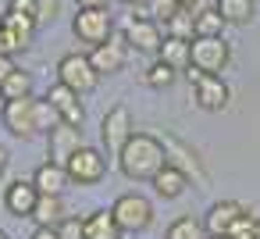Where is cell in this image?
I'll use <instances>...</instances> for the list:
<instances>
[{
  "mask_svg": "<svg viewBox=\"0 0 260 239\" xmlns=\"http://www.w3.org/2000/svg\"><path fill=\"white\" fill-rule=\"evenodd\" d=\"M29 239H61V235H57V228H36Z\"/></svg>",
  "mask_w": 260,
  "mask_h": 239,
  "instance_id": "74e56055",
  "label": "cell"
},
{
  "mask_svg": "<svg viewBox=\"0 0 260 239\" xmlns=\"http://www.w3.org/2000/svg\"><path fill=\"white\" fill-rule=\"evenodd\" d=\"M232 61V50L221 36H196L192 40V68L203 75H221Z\"/></svg>",
  "mask_w": 260,
  "mask_h": 239,
  "instance_id": "52a82bcc",
  "label": "cell"
},
{
  "mask_svg": "<svg viewBox=\"0 0 260 239\" xmlns=\"http://www.w3.org/2000/svg\"><path fill=\"white\" fill-rule=\"evenodd\" d=\"M207 239H228V235H207Z\"/></svg>",
  "mask_w": 260,
  "mask_h": 239,
  "instance_id": "7bdbcfd3",
  "label": "cell"
},
{
  "mask_svg": "<svg viewBox=\"0 0 260 239\" xmlns=\"http://www.w3.org/2000/svg\"><path fill=\"white\" fill-rule=\"evenodd\" d=\"M111 0H79V8H107Z\"/></svg>",
  "mask_w": 260,
  "mask_h": 239,
  "instance_id": "f35d334b",
  "label": "cell"
},
{
  "mask_svg": "<svg viewBox=\"0 0 260 239\" xmlns=\"http://www.w3.org/2000/svg\"><path fill=\"white\" fill-rule=\"evenodd\" d=\"M82 232H86V239H121V228L111 211H89L82 218Z\"/></svg>",
  "mask_w": 260,
  "mask_h": 239,
  "instance_id": "ffe728a7",
  "label": "cell"
},
{
  "mask_svg": "<svg viewBox=\"0 0 260 239\" xmlns=\"http://www.w3.org/2000/svg\"><path fill=\"white\" fill-rule=\"evenodd\" d=\"M0 93H4V100H22V97H32V75L15 68L4 82H0Z\"/></svg>",
  "mask_w": 260,
  "mask_h": 239,
  "instance_id": "d4e9b609",
  "label": "cell"
},
{
  "mask_svg": "<svg viewBox=\"0 0 260 239\" xmlns=\"http://www.w3.org/2000/svg\"><path fill=\"white\" fill-rule=\"evenodd\" d=\"M40 200V189L32 186V178H15L8 189H4V207L15 214V218H29L32 207Z\"/></svg>",
  "mask_w": 260,
  "mask_h": 239,
  "instance_id": "2e32d148",
  "label": "cell"
},
{
  "mask_svg": "<svg viewBox=\"0 0 260 239\" xmlns=\"http://www.w3.org/2000/svg\"><path fill=\"white\" fill-rule=\"evenodd\" d=\"M57 82L75 89L79 97H86V93H93L100 86V72L93 68V61L86 54H64L57 61Z\"/></svg>",
  "mask_w": 260,
  "mask_h": 239,
  "instance_id": "3957f363",
  "label": "cell"
},
{
  "mask_svg": "<svg viewBox=\"0 0 260 239\" xmlns=\"http://www.w3.org/2000/svg\"><path fill=\"white\" fill-rule=\"evenodd\" d=\"M185 189H189V178H185L175 164H164V168L153 175V193H157L160 200H178Z\"/></svg>",
  "mask_w": 260,
  "mask_h": 239,
  "instance_id": "d6986e66",
  "label": "cell"
},
{
  "mask_svg": "<svg viewBox=\"0 0 260 239\" xmlns=\"http://www.w3.org/2000/svg\"><path fill=\"white\" fill-rule=\"evenodd\" d=\"M157 61H164V65L175 68V72H189V68H192V40L164 36V47H160Z\"/></svg>",
  "mask_w": 260,
  "mask_h": 239,
  "instance_id": "ac0fdd59",
  "label": "cell"
},
{
  "mask_svg": "<svg viewBox=\"0 0 260 239\" xmlns=\"http://www.w3.org/2000/svg\"><path fill=\"white\" fill-rule=\"evenodd\" d=\"M29 218L36 221V228H57V225L68 218V214H64V200H61V196H40Z\"/></svg>",
  "mask_w": 260,
  "mask_h": 239,
  "instance_id": "44dd1931",
  "label": "cell"
},
{
  "mask_svg": "<svg viewBox=\"0 0 260 239\" xmlns=\"http://www.w3.org/2000/svg\"><path fill=\"white\" fill-rule=\"evenodd\" d=\"M253 232H256V218L246 211V214H242V218L228 228V239H253Z\"/></svg>",
  "mask_w": 260,
  "mask_h": 239,
  "instance_id": "4dcf8cb0",
  "label": "cell"
},
{
  "mask_svg": "<svg viewBox=\"0 0 260 239\" xmlns=\"http://www.w3.org/2000/svg\"><path fill=\"white\" fill-rule=\"evenodd\" d=\"M175 75H178L175 68H168L164 61H153V65L146 68V86H150V89H168V86L175 82Z\"/></svg>",
  "mask_w": 260,
  "mask_h": 239,
  "instance_id": "f1b7e54d",
  "label": "cell"
},
{
  "mask_svg": "<svg viewBox=\"0 0 260 239\" xmlns=\"http://www.w3.org/2000/svg\"><path fill=\"white\" fill-rule=\"evenodd\" d=\"M0 239H8V232H4V228H0Z\"/></svg>",
  "mask_w": 260,
  "mask_h": 239,
  "instance_id": "ee69618b",
  "label": "cell"
},
{
  "mask_svg": "<svg viewBox=\"0 0 260 239\" xmlns=\"http://www.w3.org/2000/svg\"><path fill=\"white\" fill-rule=\"evenodd\" d=\"M18 50H25V47H22L4 25H0V54H8V57H11V54H18Z\"/></svg>",
  "mask_w": 260,
  "mask_h": 239,
  "instance_id": "836d02e7",
  "label": "cell"
},
{
  "mask_svg": "<svg viewBox=\"0 0 260 239\" xmlns=\"http://www.w3.org/2000/svg\"><path fill=\"white\" fill-rule=\"evenodd\" d=\"M164 29H168V36H175V40H192V36H196V15H192L189 8H182Z\"/></svg>",
  "mask_w": 260,
  "mask_h": 239,
  "instance_id": "484cf974",
  "label": "cell"
},
{
  "mask_svg": "<svg viewBox=\"0 0 260 239\" xmlns=\"http://www.w3.org/2000/svg\"><path fill=\"white\" fill-rule=\"evenodd\" d=\"M164 239H207V228H203V221H200V218L182 214V218H175V221L168 225Z\"/></svg>",
  "mask_w": 260,
  "mask_h": 239,
  "instance_id": "cb8c5ba5",
  "label": "cell"
},
{
  "mask_svg": "<svg viewBox=\"0 0 260 239\" xmlns=\"http://www.w3.org/2000/svg\"><path fill=\"white\" fill-rule=\"evenodd\" d=\"M72 29H75V36H79L82 43L100 47V43H107V40L114 36V18H111L107 8H79Z\"/></svg>",
  "mask_w": 260,
  "mask_h": 239,
  "instance_id": "277c9868",
  "label": "cell"
},
{
  "mask_svg": "<svg viewBox=\"0 0 260 239\" xmlns=\"http://www.w3.org/2000/svg\"><path fill=\"white\" fill-rule=\"evenodd\" d=\"M11 72H15V61H11L8 54H0V82H4V79H8Z\"/></svg>",
  "mask_w": 260,
  "mask_h": 239,
  "instance_id": "8d00e7d4",
  "label": "cell"
},
{
  "mask_svg": "<svg viewBox=\"0 0 260 239\" xmlns=\"http://www.w3.org/2000/svg\"><path fill=\"white\" fill-rule=\"evenodd\" d=\"M136 136V125H132V111L125 107V104H118V107H111L107 114H104V122H100V139H104V146L118 157L121 150H125V143Z\"/></svg>",
  "mask_w": 260,
  "mask_h": 239,
  "instance_id": "ba28073f",
  "label": "cell"
},
{
  "mask_svg": "<svg viewBox=\"0 0 260 239\" xmlns=\"http://www.w3.org/2000/svg\"><path fill=\"white\" fill-rule=\"evenodd\" d=\"M125 43L136 47L139 54H160V47H164L160 22H153V18H128V25H125Z\"/></svg>",
  "mask_w": 260,
  "mask_h": 239,
  "instance_id": "8fae6325",
  "label": "cell"
},
{
  "mask_svg": "<svg viewBox=\"0 0 260 239\" xmlns=\"http://www.w3.org/2000/svg\"><path fill=\"white\" fill-rule=\"evenodd\" d=\"M32 186L40 189V196H61L64 186H68V171H64V164L43 161V164L32 171Z\"/></svg>",
  "mask_w": 260,
  "mask_h": 239,
  "instance_id": "e0dca14e",
  "label": "cell"
},
{
  "mask_svg": "<svg viewBox=\"0 0 260 239\" xmlns=\"http://www.w3.org/2000/svg\"><path fill=\"white\" fill-rule=\"evenodd\" d=\"M32 107H36V97H22V100H4V129L18 139H29L36 136V122H32Z\"/></svg>",
  "mask_w": 260,
  "mask_h": 239,
  "instance_id": "30bf717a",
  "label": "cell"
},
{
  "mask_svg": "<svg viewBox=\"0 0 260 239\" xmlns=\"http://www.w3.org/2000/svg\"><path fill=\"white\" fill-rule=\"evenodd\" d=\"M168 164V154H164V143L150 132H136L125 150L118 154V168L125 178L132 182H153V175Z\"/></svg>",
  "mask_w": 260,
  "mask_h": 239,
  "instance_id": "6da1fadb",
  "label": "cell"
},
{
  "mask_svg": "<svg viewBox=\"0 0 260 239\" xmlns=\"http://www.w3.org/2000/svg\"><path fill=\"white\" fill-rule=\"evenodd\" d=\"M0 22H4V11H0Z\"/></svg>",
  "mask_w": 260,
  "mask_h": 239,
  "instance_id": "f6af8a7d",
  "label": "cell"
},
{
  "mask_svg": "<svg viewBox=\"0 0 260 239\" xmlns=\"http://www.w3.org/2000/svg\"><path fill=\"white\" fill-rule=\"evenodd\" d=\"M32 122H36V132H50V129L61 122V114H57L54 104L43 97V100H36V107H32Z\"/></svg>",
  "mask_w": 260,
  "mask_h": 239,
  "instance_id": "83f0119b",
  "label": "cell"
},
{
  "mask_svg": "<svg viewBox=\"0 0 260 239\" xmlns=\"http://www.w3.org/2000/svg\"><path fill=\"white\" fill-rule=\"evenodd\" d=\"M182 8H189L192 15H200V11H207V8H214L210 0H182Z\"/></svg>",
  "mask_w": 260,
  "mask_h": 239,
  "instance_id": "d590c367",
  "label": "cell"
},
{
  "mask_svg": "<svg viewBox=\"0 0 260 239\" xmlns=\"http://www.w3.org/2000/svg\"><path fill=\"white\" fill-rule=\"evenodd\" d=\"M57 235H61V239H86V232H82V218H64V221L57 225Z\"/></svg>",
  "mask_w": 260,
  "mask_h": 239,
  "instance_id": "d6a6232c",
  "label": "cell"
},
{
  "mask_svg": "<svg viewBox=\"0 0 260 239\" xmlns=\"http://www.w3.org/2000/svg\"><path fill=\"white\" fill-rule=\"evenodd\" d=\"M79 146H86V143H82V129H75V125L57 122V125L47 132V157H50L54 164H68V157H72Z\"/></svg>",
  "mask_w": 260,
  "mask_h": 239,
  "instance_id": "7c38bea8",
  "label": "cell"
},
{
  "mask_svg": "<svg viewBox=\"0 0 260 239\" xmlns=\"http://www.w3.org/2000/svg\"><path fill=\"white\" fill-rule=\"evenodd\" d=\"M57 11H61V0H36V22H40V25L54 22Z\"/></svg>",
  "mask_w": 260,
  "mask_h": 239,
  "instance_id": "1f68e13d",
  "label": "cell"
},
{
  "mask_svg": "<svg viewBox=\"0 0 260 239\" xmlns=\"http://www.w3.org/2000/svg\"><path fill=\"white\" fill-rule=\"evenodd\" d=\"M160 143H164L168 164H175L185 178H196V186H207V182H210V178H207V171H203V161L196 157V150H192L189 143H182L178 136H164Z\"/></svg>",
  "mask_w": 260,
  "mask_h": 239,
  "instance_id": "9c48e42d",
  "label": "cell"
},
{
  "mask_svg": "<svg viewBox=\"0 0 260 239\" xmlns=\"http://www.w3.org/2000/svg\"><path fill=\"white\" fill-rule=\"evenodd\" d=\"M242 214H246V207L239 200H217V203H210V211L203 218V228H207V235H228V228Z\"/></svg>",
  "mask_w": 260,
  "mask_h": 239,
  "instance_id": "9a60e30c",
  "label": "cell"
},
{
  "mask_svg": "<svg viewBox=\"0 0 260 239\" xmlns=\"http://www.w3.org/2000/svg\"><path fill=\"white\" fill-rule=\"evenodd\" d=\"M0 25H4L22 47H29L32 43V36H36V29H40V22L36 18H25V15H15V11H4V22H0Z\"/></svg>",
  "mask_w": 260,
  "mask_h": 239,
  "instance_id": "603a6c76",
  "label": "cell"
},
{
  "mask_svg": "<svg viewBox=\"0 0 260 239\" xmlns=\"http://www.w3.org/2000/svg\"><path fill=\"white\" fill-rule=\"evenodd\" d=\"M121 4H132V8H136V4H143V0H121Z\"/></svg>",
  "mask_w": 260,
  "mask_h": 239,
  "instance_id": "b9f144b4",
  "label": "cell"
},
{
  "mask_svg": "<svg viewBox=\"0 0 260 239\" xmlns=\"http://www.w3.org/2000/svg\"><path fill=\"white\" fill-rule=\"evenodd\" d=\"M47 100L54 104V111L61 114V122L64 125H75V129H82V122H86V107H82V100H79V93L75 89H68V86H50L47 89Z\"/></svg>",
  "mask_w": 260,
  "mask_h": 239,
  "instance_id": "5bb4252c",
  "label": "cell"
},
{
  "mask_svg": "<svg viewBox=\"0 0 260 239\" xmlns=\"http://www.w3.org/2000/svg\"><path fill=\"white\" fill-rule=\"evenodd\" d=\"M253 239H260V218H256V232H253Z\"/></svg>",
  "mask_w": 260,
  "mask_h": 239,
  "instance_id": "60d3db41",
  "label": "cell"
},
{
  "mask_svg": "<svg viewBox=\"0 0 260 239\" xmlns=\"http://www.w3.org/2000/svg\"><path fill=\"white\" fill-rule=\"evenodd\" d=\"M221 33H224V18L217 15V8H207L196 15V36H221Z\"/></svg>",
  "mask_w": 260,
  "mask_h": 239,
  "instance_id": "4316f807",
  "label": "cell"
},
{
  "mask_svg": "<svg viewBox=\"0 0 260 239\" xmlns=\"http://www.w3.org/2000/svg\"><path fill=\"white\" fill-rule=\"evenodd\" d=\"M0 100H4V93H0Z\"/></svg>",
  "mask_w": 260,
  "mask_h": 239,
  "instance_id": "bcb514c9",
  "label": "cell"
},
{
  "mask_svg": "<svg viewBox=\"0 0 260 239\" xmlns=\"http://www.w3.org/2000/svg\"><path fill=\"white\" fill-rule=\"evenodd\" d=\"M185 75H189V82H192V100H196L200 111L217 114V111L228 107V97H232V93H228V86H224L221 75H203V72H196V68H189Z\"/></svg>",
  "mask_w": 260,
  "mask_h": 239,
  "instance_id": "5b68a950",
  "label": "cell"
},
{
  "mask_svg": "<svg viewBox=\"0 0 260 239\" xmlns=\"http://www.w3.org/2000/svg\"><path fill=\"white\" fill-rule=\"evenodd\" d=\"M111 214H114V221H118V228L121 232H146L150 225H153V203L143 196V193H121L118 200H114V207H111Z\"/></svg>",
  "mask_w": 260,
  "mask_h": 239,
  "instance_id": "7a4b0ae2",
  "label": "cell"
},
{
  "mask_svg": "<svg viewBox=\"0 0 260 239\" xmlns=\"http://www.w3.org/2000/svg\"><path fill=\"white\" fill-rule=\"evenodd\" d=\"M8 161H11V154L0 146V178H4V171H8Z\"/></svg>",
  "mask_w": 260,
  "mask_h": 239,
  "instance_id": "ab89813d",
  "label": "cell"
},
{
  "mask_svg": "<svg viewBox=\"0 0 260 239\" xmlns=\"http://www.w3.org/2000/svg\"><path fill=\"white\" fill-rule=\"evenodd\" d=\"M128 43H125V36H111L107 43H100V47H93V54H89V61H93V68L100 72V75H114V72H121L125 65H128Z\"/></svg>",
  "mask_w": 260,
  "mask_h": 239,
  "instance_id": "4fadbf2b",
  "label": "cell"
},
{
  "mask_svg": "<svg viewBox=\"0 0 260 239\" xmlns=\"http://www.w3.org/2000/svg\"><path fill=\"white\" fill-rule=\"evenodd\" d=\"M146 11H150V18L153 22H171L178 11H182V0H146Z\"/></svg>",
  "mask_w": 260,
  "mask_h": 239,
  "instance_id": "f546056e",
  "label": "cell"
},
{
  "mask_svg": "<svg viewBox=\"0 0 260 239\" xmlns=\"http://www.w3.org/2000/svg\"><path fill=\"white\" fill-rule=\"evenodd\" d=\"M214 8L224 18V25H246L253 18V0H214Z\"/></svg>",
  "mask_w": 260,
  "mask_h": 239,
  "instance_id": "7402d4cb",
  "label": "cell"
},
{
  "mask_svg": "<svg viewBox=\"0 0 260 239\" xmlns=\"http://www.w3.org/2000/svg\"><path fill=\"white\" fill-rule=\"evenodd\" d=\"M8 11L25 15V18H36V0H11V4H8Z\"/></svg>",
  "mask_w": 260,
  "mask_h": 239,
  "instance_id": "e575fe53",
  "label": "cell"
},
{
  "mask_svg": "<svg viewBox=\"0 0 260 239\" xmlns=\"http://www.w3.org/2000/svg\"><path fill=\"white\" fill-rule=\"evenodd\" d=\"M64 171H68V182H75V186H96L107 175V157L96 146H79L68 157Z\"/></svg>",
  "mask_w": 260,
  "mask_h": 239,
  "instance_id": "8992f818",
  "label": "cell"
}]
</instances>
